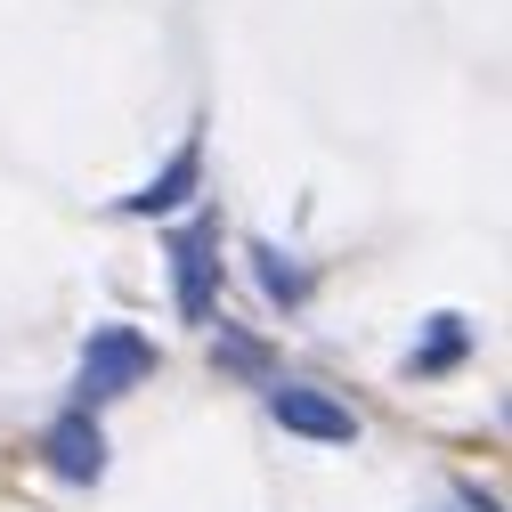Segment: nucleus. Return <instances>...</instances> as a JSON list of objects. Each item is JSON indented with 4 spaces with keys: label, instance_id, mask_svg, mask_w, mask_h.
<instances>
[{
    "label": "nucleus",
    "instance_id": "1a4fd4ad",
    "mask_svg": "<svg viewBox=\"0 0 512 512\" xmlns=\"http://www.w3.org/2000/svg\"><path fill=\"white\" fill-rule=\"evenodd\" d=\"M456 496H464V512H504V504H496L480 480H456Z\"/></svg>",
    "mask_w": 512,
    "mask_h": 512
},
{
    "label": "nucleus",
    "instance_id": "39448f33",
    "mask_svg": "<svg viewBox=\"0 0 512 512\" xmlns=\"http://www.w3.org/2000/svg\"><path fill=\"white\" fill-rule=\"evenodd\" d=\"M41 464L66 480V488H98L106 480V431H98V415L90 407H66V415L41 431Z\"/></svg>",
    "mask_w": 512,
    "mask_h": 512
},
{
    "label": "nucleus",
    "instance_id": "f257e3e1",
    "mask_svg": "<svg viewBox=\"0 0 512 512\" xmlns=\"http://www.w3.org/2000/svg\"><path fill=\"white\" fill-rule=\"evenodd\" d=\"M163 261H171V309L187 326H212L220 317V212H187L163 236Z\"/></svg>",
    "mask_w": 512,
    "mask_h": 512
},
{
    "label": "nucleus",
    "instance_id": "7ed1b4c3",
    "mask_svg": "<svg viewBox=\"0 0 512 512\" xmlns=\"http://www.w3.org/2000/svg\"><path fill=\"white\" fill-rule=\"evenodd\" d=\"M196 196H204V122L179 139V155H171L155 179H139L131 196H114V212H122V220H171L179 204H196Z\"/></svg>",
    "mask_w": 512,
    "mask_h": 512
},
{
    "label": "nucleus",
    "instance_id": "6e6552de",
    "mask_svg": "<svg viewBox=\"0 0 512 512\" xmlns=\"http://www.w3.org/2000/svg\"><path fill=\"white\" fill-rule=\"evenodd\" d=\"M212 358H220L228 374H244V382H269V350L252 342V334H236L228 317H220V334H212Z\"/></svg>",
    "mask_w": 512,
    "mask_h": 512
},
{
    "label": "nucleus",
    "instance_id": "423d86ee",
    "mask_svg": "<svg viewBox=\"0 0 512 512\" xmlns=\"http://www.w3.org/2000/svg\"><path fill=\"white\" fill-rule=\"evenodd\" d=\"M244 261H252V277H261V293H269L277 309H301V301H309V269L293 261L285 244H269V236H252V244H244Z\"/></svg>",
    "mask_w": 512,
    "mask_h": 512
},
{
    "label": "nucleus",
    "instance_id": "f03ea898",
    "mask_svg": "<svg viewBox=\"0 0 512 512\" xmlns=\"http://www.w3.org/2000/svg\"><path fill=\"white\" fill-rule=\"evenodd\" d=\"M163 366V350L139 334V326H90V342H82V366H74V407H106V399H122V391H139V382Z\"/></svg>",
    "mask_w": 512,
    "mask_h": 512
},
{
    "label": "nucleus",
    "instance_id": "0eeeda50",
    "mask_svg": "<svg viewBox=\"0 0 512 512\" xmlns=\"http://www.w3.org/2000/svg\"><path fill=\"white\" fill-rule=\"evenodd\" d=\"M464 350H472V326L456 309H439L431 326H423V342L407 350V374H447V366H464Z\"/></svg>",
    "mask_w": 512,
    "mask_h": 512
},
{
    "label": "nucleus",
    "instance_id": "20e7f679",
    "mask_svg": "<svg viewBox=\"0 0 512 512\" xmlns=\"http://www.w3.org/2000/svg\"><path fill=\"white\" fill-rule=\"evenodd\" d=\"M269 415H277L293 439H317V447H350V439H358V415H350L334 391H317V382L269 374Z\"/></svg>",
    "mask_w": 512,
    "mask_h": 512
}]
</instances>
